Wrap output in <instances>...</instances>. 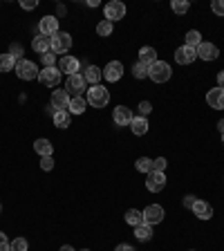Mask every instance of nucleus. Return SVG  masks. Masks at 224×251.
<instances>
[{"label": "nucleus", "mask_w": 224, "mask_h": 251, "mask_svg": "<svg viewBox=\"0 0 224 251\" xmlns=\"http://www.w3.org/2000/svg\"><path fill=\"white\" fill-rule=\"evenodd\" d=\"M171 9L177 16H184V14H188V9H191V2H188V0H173Z\"/></svg>", "instance_id": "32"}, {"label": "nucleus", "mask_w": 224, "mask_h": 251, "mask_svg": "<svg viewBox=\"0 0 224 251\" xmlns=\"http://www.w3.org/2000/svg\"><path fill=\"white\" fill-rule=\"evenodd\" d=\"M148 128H150V124H148V117L135 115V119L130 121V130H132V135H137V137H144L148 132Z\"/></svg>", "instance_id": "20"}, {"label": "nucleus", "mask_w": 224, "mask_h": 251, "mask_svg": "<svg viewBox=\"0 0 224 251\" xmlns=\"http://www.w3.org/2000/svg\"><path fill=\"white\" fill-rule=\"evenodd\" d=\"M34 151L38 157H52L54 155V146L50 139H36L34 141Z\"/></svg>", "instance_id": "25"}, {"label": "nucleus", "mask_w": 224, "mask_h": 251, "mask_svg": "<svg viewBox=\"0 0 224 251\" xmlns=\"http://www.w3.org/2000/svg\"><path fill=\"white\" fill-rule=\"evenodd\" d=\"M36 7H38L36 0H21V9H25V11H31V9H36Z\"/></svg>", "instance_id": "43"}, {"label": "nucleus", "mask_w": 224, "mask_h": 251, "mask_svg": "<svg viewBox=\"0 0 224 251\" xmlns=\"http://www.w3.org/2000/svg\"><path fill=\"white\" fill-rule=\"evenodd\" d=\"M198 202V198H195V195H184V200H182V204H184V209H193V204Z\"/></svg>", "instance_id": "42"}, {"label": "nucleus", "mask_w": 224, "mask_h": 251, "mask_svg": "<svg viewBox=\"0 0 224 251\" xmlns=\"http://www.w3.org/2000/svg\"><path fill=\"white\" fill-rule=\"evenodd\" d=\"M115 251H137L132 245H128V242H121V245L115 247Z\"/></svg>", "instance_id": "44"}, {"label": "nucleus", "mask_w": 224, "mask_h": 251, "mask_svg": "<svg viewBox=\"0 0 224 251\" xmlns=\"http://www.w3.org/2000/svg\"><path fill=\"white\" fill-rule=\"evenodd\" d=\"M175 61H177L179 65H191V63L198 61V52L188 45H179L177 50H175Z\"/></svg>", "instance_id": "13"}, {"label": "nucleus", "mask_w": 224, "mask_h": 251, "mask_svg": "<svg viewBox=\"0 0 224 251\" xmlns=\"http://www.w3.org/2000/svg\"><path fill=\"white\" fill-rule=\"evenodd\" d=\"M41 168L43 171H52L54 168V157H41Z\"/></svg>", "instance_id": "40"}, {"label": "nucleus", "mask_w": 224, "mask_h": 251, "mask_svg": "<svg viewBox=\"0 0 224 251\" xmlns=\"http://www.w3.org/2000/svg\"><path fill=\"white\" fill-rule=\"evenodd\" d=\"M135 119V115H132V110L128 108V105H117L115 112H112V121H115V126H130V121Z\"/></svg>", "instance_id": "15"}, {"label": "nucleus", "mask_w": 224, "mask_h": 251, "mask_svg": "<svg viewBox=\"0 0 224 251\" xmlns=\"http://www.w3.org/2000/svg\"><path fill=\"white\" fill-rule=\"evenodd\" d=\"M222 144H224V135H222Z\"/></svg>", "instance_id": "51"}, {"label": "nucleus", "mask_w": 224, "mask_h": 251, "mask_svg": "<svg viewBox=\"0 0 224 251\" xmlns=\"http://www.w3.org/2000/svg\"><path fill=\"white\" fill-rule=\"evenodd\" d=\"M218 88H224V70L218 72Z\"/></svg>", "instance_id": "45"}, {"label": "nucleus", "mask_w": 224, "mask_h": 251, "mask_svg": "<svg viewBox=\"0 0 224 251\" xmlns=\"http://www.w3.org/2000/svg\"><path fill=\"white\" fill-rule=\"evenodd\" d=\"M58 16H43L41 23H38V34H43V36L52 38L58 34Z\"/></svg>", "instance_id": "9"}, {"label": "nucleus", "mask_w": 224, "mask_h": 251, "mask_svg": "<svg viewBox=\"0 0 224 251\" xmlns=\"http://www.w3.org/2000/svg\"><path fill=\"white\" fill-rule=\"evenodd\" d=\"M16 76L18 78H23V81H36L38 78V65L34 61H29V58H23V61H18L16 63Z\"/></svg>", "instance_id": "3"}, {"label": "nucleus", "mask_w": 224, "mask_h": 251, "mask_svg": "<svg viewBox=\"0 0 224 251\" xmlns=\"http://www.w3.org/2000/svg\"><path fill=\"white\" fill-rule=\"evenodd\" d=\"M132 76L139 78V81H141V78H148V68H146V65H141V63L137 61L135 65H132Z\"/></svg>", "instance_id": "35"}, {"label": "nucleus", "mask_w": 224, "mask_h": 251, "mask_svg": "<svg viewBox=\"0 0 224 251\" xmlns=\"http://www.w3.org/2000/svg\"><path fill=\"white\" fill-rule=\"evenodd\" d=\"M85 101H88V105H92L97 110L105 108L110 103V90L105 85H90L88 92H85Z\"/></svg>", "instance_id": "1"}, {"label": "nucleus", "mask_w": 224, "mask_h": 251, "mask_svg": "<svg viewBox=\"0 0 224 251\" xmlns=\"http://www.w3.org/2000/svg\"><path fill=\"white\" fill-rule=\"evenodd\" d=\"M171 76H173V68L166 61H157L155 65L148 68V78H150L152 83H166Z\"/></svg>", "instance_id": "2"}, {"label": "nucleus", "mask_w": 224, "mask_h": 251, "mask_svg": "<svg viewBox=\"0 0 224 251\" xmlns=\"http://www.w3.org/2000/svg\"><path fill=\"white\" fill-rule=\"evenodd\" d=\"M78 251H90V249H78Z\"/></svg>", "instance_id": "50"}, {"label": "nucleus", "mask_w": 224, "mask_h": 251, "mask_svg": "<svg viewBox=\"0 0 224 251\" xmlns=\"http://www.w3.org/2000/svg\"><path fill=\"white\" fill-rule=\"evenodd\" d=\"M0 211H2V204H0Z\"/></svg>", "instance_id": "52"}, {"label": "nucleus", "mask_w": 224, "mask_h": 251, "mask_svg": "<svg viewBox=\"0 0 224 251\" xmlns=\"http://www.w3.org/2000/svg\"><path fill=\"white\" fill-rule=\"evenodd\" d=\"M146 188L150 193H162L166 188V173H159V171H152L146 175Z\"/></svg>", "instance_id": "10"}, {"label": "nucleus", "mask_w": 224, "mask_h": 251, "mask_svg": "<svg viewBox=\"0 0 224 251\" xmlns=\"http://www.w3.org/2000/svg\"><path fill=\"white\" fill-rule=\"evenodd\" d=\"M56 61H58V56L50 50V52H45V54H41V63H43V68H56Z\"/></svg>", "instance_id": "33"}, {"label": "nucleus", "mask_w": 224, "mask_h": 251, "mask_svg": "<svg viewBox=\"0 0 224 251\" xmlns=\"http://www.w3.org/2000/svg\"><path fill=\"white\" fill-rule=\"evenodd\" d=\"M61 78H63V74H61V70L58 68H43L41 72H38L36 81L41 85H45V88H58Z\"/></svg>", "instance_id": "5"}, {"label": "nucleus", "mask_w": 224, "mask_h": 251, "mask_svg": "<svg viewBox=\"0 0 224 251\" xmlns=\"http://www.w3.org/2000/svg\"><path fill=\"white\" fill-rule=\"evenodd\" d=\"M124 220H125V225L139 226V225H144V213H141L139 209H128L124 215Z\"/></svg>", "instance_id": "26"}, {"label": "nucleus", "mask_w": 224, "mask_h": 251, "mask_svg": "<svg viewBox=\"0 0 224 251\" xmlns=\"http://www.w3.org/2000/svg\"><path fill=\"white\" fill-rule=\"evenodd\" d=\"M58 70H61V74H65V76L78 74V72H81V58H76V56H61V61H58Z\"/></svg>", "instance_id": "12"}, {"label": "nucleus", "mask_w": 224, "mask_h": 251, "mask_svg": "<svg viewBox=\"0 0 224 251\" xmlns=\"http://www.w3.org/2000/svg\"><path fill=\"white\" fill-rule=\"evenodd\" d=\"M56 11H58V16H65V11H68V9H65L63 5H58V7H56Z\"/></svg>", "instance_id": "47"}, {"label": "nucleus", "mask_w": 224, "mask_h": 251, "mask_svg": "<svg viewBox=\"0 0 224 251\" xmlns=\"http://www.w3.org/2000/svg\"><path fill=\"white\" fill-rule=\"evenodd\" d=\"M195 52H198V58H202V61H215V58L220 56L218 45H215V43H209V41L199 43V47Z\"/></svg>", "instance_id": "14"}, {"label": "nucleus", "mask_w": 224, "mask_h": 251, "mask_svg": "<svg viewBox=\"0 0 224 251\" xmlns=\"http://www.w3.org/2000/svg\"><path fill=\"white\" fill-rule=\"evenodd\" d=\"M58 251H76V249H74V247H70V245H63Z\"/></svg>", "instance_id": "48"}, {"label": "nucleus", "mask_w": 224, "mask_h": 251, "mask_svg": "<svg viewBox=\"0 0 224 251\" xmlns=\"http://www.w3.org/2000/svg\"><path fill=\"white\" fill-rule=\"evenodd\" d=\"M199 43H202V34H199L198 29H188L186 31V38H184V45L193 47V50H198Z\"/></svg>", "instance_id": "29"}, {"label": "nucleus", "mask_w": 224, "mask_h": 251, "mask_svg": "<svg viewBox=\"0 0 224 251\" xmlns=\"http://www.w3.org/2000/svg\"><path fill=\"white\" fill-rule=\"evenodd\" d=\"M191 251H193V249H191Z\"/></svg>", "instance_id": "53"}, {"label": "nucleus", "mask_w": 224, "mask_h": 251, "mask_svg": "<svg viewBox=\"0 0 224 251\" xmlns=\"http://www.w3.org/2000/svg\"><path fill=\"white\" fill-rule=\"evenodd\" d=\"M206 103L211 105L213 110H224V88H211L206 92Z\"/></svg>", "instance_id": "16"}, {"label": "nucleus", "mask_w": 224, "mask_h": 251, "mask_svg": "<svg viewBox=\"0 0 224 251\" xmlns=\"http://www.w3.org/2000/svg\"><path fill=\"white\" fill-rule=\"evenodd\" d=\"M191 211H193L195 218H198V220H204V222L213 218V206H211L209 202H204V200H199V198H198V202L193 204V209H191Z\"/></svg>", "instance_id": "18"}, {"label": "nucleus", "mask_w": 224, "mask_h": 251, "mask_svg": "<svg viewBox=\"0 0 224 251\" xmlns=\"http://www.w3.org/2000/svg\"><path fill=\"white\" fill-rule=\"evenodd\" d=\"M157 61H159V58H157V50H155V47L144 45V47L139 50V63H141V65L150 68V65H155Z\"/></svg>", "instance_id": "19"}, {"label": "nucleus", "mask_w": 224, "mask_h": 251, "mask_svg": "<svg viewBox=\"0 0 224 251\" xmlns=\"http://www.w3.org/2000/svg\"><path fill=\"white\" fill-rule=\"evenodd\" d=\"M16 58L11 56L9 52H5V54H0V72L2 74H7V72H14L16 70Z\"/></svg>", "instance_id": "27"}, {"label": "nucleus", "mask_w": 224, "mask_h": 251, "mask_svg": "<svg viewBox=\"0 0 224 251\" xmlns=\"http://www.w3.org/2000/svg\"><path fill=\"white\" fill-rule=\"evenodd\" d=\"M166 157H157V159H152V171H159V173H166Z\"/></svg>", "instance_id": "37"}, {"label": "nucleus", "mask_w": 224, "mask_h": 251, "mask_svg": "<svg viewBox=\"0 0 224 251\" xmlns=\"http://www.w3.org/2000/svg\"><path fill=\"white\" fill-rule=\"evenodd\" d=\"M144 213V225H159V222H164V215H166V211H164L162 204H148L146 209L141 211Z\"/></svg>", "instance_id": "6"}, {"label": "nucleus", "mask_w": 224, "mask_h": 251, "mask_svg": "<svg viewBox=\"0 0 224 251\" xmlns=\"http://www.w3.org/2000/svg\"><path fill=\"white\" fill-rule=\"evenodd\" d=\"M85 110H88V101H85V97H72V99H70V105H68L70 115H83Z\"/></svg>", "instance_id": "24"}, {"label": "nucleus", "mask_w": 224, "mask_h": 251, "mask_svg": "<svg viewBox=\"0 0 224 251\" xmlns=\"http://www.w3.org/2000/svg\"><path fill=\"white\" fill-rule=\"evenodd\" d=\"M112 31H115V23H110V21L97 23V34H99V36L108 38V36H112Z\"/></svg>", "instance_id": "30"}, {"label": "nucleus", "mask_w": 224, "mask_h": 251, "mask_svg": "<svg viewBox=\"0 0 224 251\" xmlns=\"http://www.w3.org/2000/svg\"><path fill=\"white\" fill-rule=\"evenodd\" d=\"M52 121L56 128H61V130H65V128H70V124H72V115H70L68 110H56L52 115Z\"/></svg>", "instance_id": "23"}, {"label": "nucleus", "mask_w": 224, "mask_h": 251, "mask_svg": "<svg viewBox=\"0 0 224 251\" xmlns=\"http://www.w3.org/2000/svg\"><path fill=\"white\" fill-rule=\"evenodd\" d=\"M9 245H11V240L7 238V233H2V231H0V251H11Z\"/></svg>", "instance_id": "41"}, {"label": "nucleus", "mask_w": 224, "mask_h": 251, "mask_svg": "<svg viewBox=\"0 0 224 251\" xmlns=\"http://www.w3.org/2000/svg\"><path fill=\"white\" fill-rule=\"evenodd\" d=\"M83 78H85V83H90V85H101L103 72H101V68H97V65H88L83 72Z\"/></svg>", "instance_id": "22"}, {"label": "nucleus", "mask_w": 224, "mask_h": 251, "mask_svg": "<svg viewBox=\"0 0 224 251\" xmlns=\"http://www.w3.org/2000/svg\"><path fill=\"white\" fill-rule=\"evenodd\" d=\"M211 11L215 16H220V18H224V0H213L211 2Z\"/></svg>", "instance_id": "38"}, {"label": "nucleus", "mask_w": 224, "mask_h": 251, "mask_svg": "<svg viewBox=\"0 0 224 251\" xmlns=\"http://www.w3.org/2000/svg\"><path fill=\"white\" fill-rule=\"evenodd\" d=\"M218 130H220V135H224V119L218 121Z\"/></svg>", "instance_id": "46"}, {"label": "nucleus", "mask_w": 224, "mask_h": 251, "mask_svg": "<svg viewBox=\"0 0 224 251\" xmlns=\"http://www.w3.org/2000/svg\"><path fill=\"white\" fill-rule=\"evenodd\" d=\"M65 92L70 97H83V92H88V83H85L83 74H72L65 78Z\"/></svg>", "instance_id": "4"}, {"label": "nucleus", "mask_w": 224, "mask_h": 251, "mask_svg": "<svg viewBox=\"0 0 224 251\" xmlns=\"http://www.w3.org/2000/svg\"><path fill=\"white\" fill-rule=\"evenodd\" d=\"M137 110H139V117H148L150 115V110H152V103L150 101H139Z\"/></svg>", "instance_id": "39"}, {"label": "nucleus", "mask_w": 224, "mask_h": 251, "mask_svg": "<svg viewBox=\"0 0 224 251\" xmlns=\"http://www.w3.org/2000/svg\"><path fill=\"white\" fill-rule=\"evenodd\" d=\"M101 72H103V78L108 81V83H117V81H121V76H124V63L121 61H110Z\"/></svg>", "instance_id": "11"}, {"label": "nucleus", "mask_w": 224, "mask_h": 251, "mask_svg": "<svg viewBox=\"0 0 224 251\" xmlns=\"http://www.w3.org/2000/svg\"><path fill=\"white\" fill-rule=\"evenodd\" d=\"M72 50V36H70L68 31H58L56 36H52V52L56 54H65Z\"/></svg>", "instance_id": "8"}, {"label": "nucleus", "mask_w": 224, "mask_h": 251, "mask_svg": "<svg viewBox=\"0 0 224 251\" xmlns=\"http://www.w3.org/2000/svg\"><path fill=\"white\" fill-rule=\"evenodd\" d=\"M70 99H72V97H70L65 90H54L52 97H50V105H52L54 110H68Z\"/></svg>", "instance_id": "17"}, {"label": "nucleus", "mask_w": 224, "mask_h": 251, "mask_svg": "<svg viewBox=\"0 0 224 251\" xmlns=\"http://www.w3.org/2000/svg\"><path fill=\"white\" fill-rule=\"evenodd\" d=\"M7 52H9L11 56L16 58V61H23V54H25V47H23L21 43H11V45H9V50H7Z\"/></svg>", "instance_id": "34"}, {"label": "nucleus", "mask_w": 224, "mask_h": 251, "mask_svg": "<svg viewBox=\"0 0 224 251\" xmlns=\"http://www.w3.org/2000/svg\"><path fill=\"white\" fill-rule=\"evenodd\" d=\"M135 168L139 173H144V175H148V173H152V159L150 157H139L135 162Z\"/></svg>", "instance_id": "31"}, {"label": "nucleus", "mask_w": 224, "mask_h": 251, "mask_svg": "<svg viewBox=\"0 0 224 251\" xmlns=\"http://www.w3.org/2000/svg\"><path fill=\"white\" fill-rule=\"evenodd\" d=\"M125 18V5L119 2V0H110L108 5L103 7V21H110V23H117Z\"/></svg>", "instance_id": "7"}, {"label": "nucleus", "mask_w": 224, "mask_h": 251, "mask_svg": "<svg viewBox=\"0 0 224 251\" xmlns=\"http://www.w3.org/2000/svg\"><path fill=\"white\" fill-rule=\"evenodd\" d=\"M135 238H137L139 242L152 240V226H150V225H139V226H135Z\"/></svg>", "instance_id": "28"}, {"label": "nucleus", "mask_w": 224, "mask_h": 251, "mask_svg": "<svg viewBox=\"0 0 224 251\" xmlns=\"http://www.w3.org/2000/svg\"><path fill=\"white\" fill-rule=\"evenodd\" d=\"M9 249L11 251H27V249H29V242H27L25 238H14V240H11V245H9Z\"/></svg>", "instance_id": "36"}, {"label": "nucleus", "mask_w": 224, "mask_h": 251, "mask_svg": "<svg viewBox=\"0 0 224 251\" xmlns=\"http://www.w3.org/2000/svg\"><path fill=\"white\" fill-rule=\"evenodd\" d=\"M88 7H99V0H88Z\"/></svg>", "instance_id": "49"}, {"label": "nucleus", "mask_w": 224, "mask_h": 251, "mask_svg": "<svg viewBox=\"0 0 224 251\" xmlns=\"http://www.w3.org/2000/svg\"><path fill=\"white\" fill-rule=\"evenodd\" d=\"M31 50L36 54H45L52 50V38L43 36V34H38V36H34V41H31Z\"/></svg>", "instance_id": "21"}]
</instances>
